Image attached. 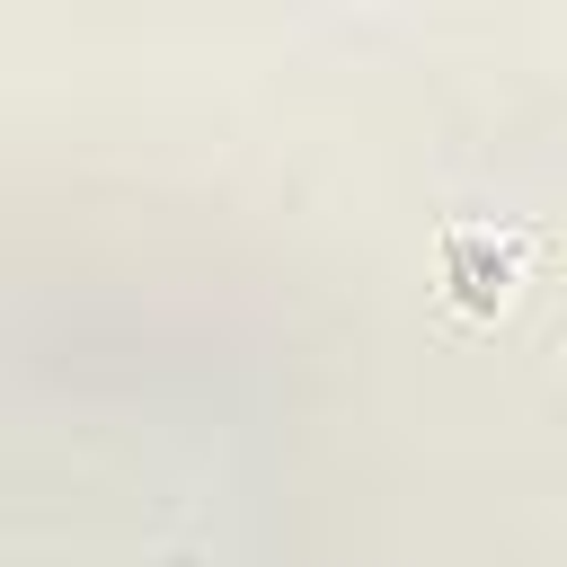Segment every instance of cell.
<instances>
[{
	"label": "cell",
	"instance_id": "obj_1",
	"mask_svg": "<svg viewBox=\"0 0 567 567\" xmlns=\"http://www.w3.org/2000/svg\"><path fill=\"white\" fill-rule=\"evenodd\" d=\"M452 275H461V292H470L478 310H496V301H505V248H487L478 230H461V239H452Z\"/></svg>",
	"mask_w": 567,
	"mask_h": 567
}]
</instances>
